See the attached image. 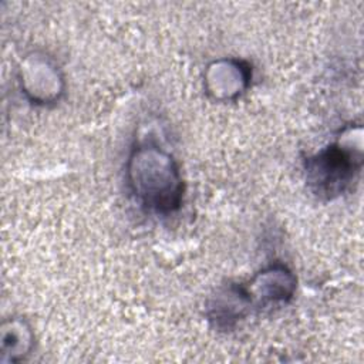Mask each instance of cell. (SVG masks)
<instances>
[{
  "mask_svg": "<svg viewBox=\"0 0 364 364\" xmlns=\"http://www.w3.org/2000/svg\"><path fill=\"white\" fill-rule=\"evenodd\" d=\"M361 139V125H348L336 142L306 159V181L314 195L333 199L348 188L363 166Z\"/></svg>",
  "mask_w": 364,
  "mask_h": 364,
  "instance_id": "cell-2",
  "label": "cell"
},
{
  "mask_svg": "<svg viewBox=\"0 0 364 364\" xmlns=\"http://www.w3.org/2000/svg\"><path fill=\"white\" fill-rule=\"evenodd\" d=\"M33 347V333L21 318H11L1 327V361H18Z\"/></svg>",
  "mask_w": 364,
  "mask_h": 364,
  "instance_id": "cell-7",
  "label": "cell"
},
{
  "mask_svg": "<svg viewBox=\"0 0 364 364\" xmlns=\"http://www.w3.org/2000/svg\"><path fill=\"white\" fill-rule=\"evenodd\" d=\"M24 94L34 104L55 102L64 92V78L55 63L44 54H30L20 67Z\"/></svg>",
  "mask_w": 364,
  "mask_h": 364,
  "instance_id": "cell-3",
  "label": "cell"
},
{
  "mask_svg": "<svg viewBox=\"0 0 364 364\" xmlns=\"http://www.w3.org/2000/svg\"><path fill=\"white\" fill-rule=\"evenodd\" d=\"M252 303L242 284H228L216 291L208 304V318L220 330H230L246 316Z\"/></svg>",
  "mask_w": 364,
  "mask_h": 364,
  "instance_id": "cell-6",
  "label": "cell"
},
{
  "mask_svg": "<svg viewBox=\"0 0 364 364\" xmlns=\"http://www.w3.org/2000/svg\"><path fill=\"white\" fill-rule=\"evenodd\" d=\"M127 181L148 210L169 215L182 205L183 181L173 156L155 144L136 145L127 161Z\"/></svg>",
  "mask_w": 364,
  "mask_h": 364,
  "instance_id": "cell-1",
  "label": "cell"
},
{
  "mask_svg": "<svg viewBox=\"0 0 364 364\" xmlns=\"http://www.w3.org/2000/svg\"><path fill=\"white\" fill-rule=\"evenodd\" d=\"M250 65L237 58H220L210 63L205 71V90L216 101H233L249 87Z\"/></svg>",
  "mask_w": 364,
  "mask_h": 364,
  "instance_id": "cell-4",
  "label": "cell"
},
{
  "mask_svg": "<svg viewBox=\"0 0 364 364\" xmlns=\"http://www.w3.org/2000/svg\"><path fill=\"white\" fill-rule=\"evenodd\" d=\"M296 277L284 264H272L245 286L252 304L266 306L270 303L289 301L296 290Z\"/></svg>",
  "mask_w": 364,
  "mask_h": 364,
  "instance_id": "cell-5",
  "label": "cell"
}]
</instances>
